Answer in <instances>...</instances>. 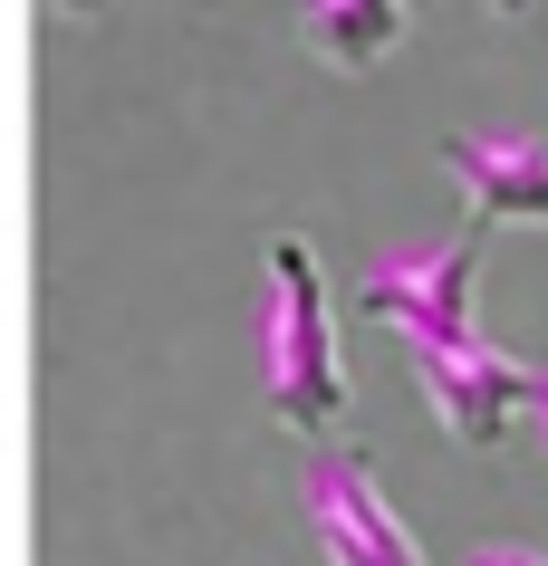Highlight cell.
I'll use <instances>...</instances> for the list:
<instances>
[{
	"label": "cell",
	"instance_id": "3",
	"mask_svg": "<svg viewBox=\"0 0 548 566\" xmlns=\"http://www.w3.org/2000/svg\"><path fill=\"white\" fill-rule=\"evenodd\" d=\"M299 509H308V537H318L328 566H433L424 537L404 528V509L385 500V480L365 471V451H347V442H328L308 461Z\"/></svg>",
	"mask_w": 548,
	"mask_h": 566
},
{
	"label": "cell",
	"instance_id": "5",
	"mask_svg": "<svg viewBox=\"0 0 548 566\" xmlns=\"http://www.w3.org/2000/svg\"><path fill=\"white\" fill-rule=\"evenodd\" d=\"M443 174L472 192V221H548V135H510V125H453L443 135Z\"/></svg>",
	"mask_w": 548,
	"mask_h": 566
},
{
	"label": "cell",
	"instance_id": "1",
	"mask_svg": "<svg viewBox=\"0 0 548 566\" xmlns=\"http://www.w3.org/2000/svg\"><path fill=\"white\" fill-rule=\"evenodd\" d=\"M260 385H270L279 432L328 451L337 422H347V346H337V298L328 269H318V240L279 231L270 240V307H260Z\"/></svg>",
	"mask_w": 548,
	"mask_h": 566
},
{
	"label": "cell",
	"instance_id": "8",
	"mask_svg": "<svg viewBox=\"0 0 548 566\" xmlns=\"http://www.w3.org/2000/svg\"><path fill=\"white\" fill-rule=\"evenodd\" d=\"M529 432H539V451H548V365H539V385H529Z\"/></svg>",
	"mask_w": 548,
	"mask_h": 566
},
{
	"label": "cell",
	"instance_id": "6",
	"mask_svg": "<svg viewBox=\"0 0 548 566\" xmlns=\"http://www.w3.org/2000/svg\"><path fill=\"white\" fill-rule=\"evenodd\" d=\"M404 30H414L404 0H328V10H308V20H299L308 59L328 67V77H375V67L404 49Z\"/></svg>",
	"mask_w": 548,
	"mask_h": 566
},
{
	"label": "cell",
	"instance_id": "2",
	"mask_svg": "<svg viewBox=\"0 0 548 566\" xmlns=\"http://www.w3.org/2000/svg\"><path fill=\"white\" fill-rule=\"evenodd\" d=\"M482 260H490V231H482V221H462V231H453V240H433V250L365 260V269H356V307H365V327L395 336L404 356L482 336V317H472V298H482Z\"/></svg>",
	"mask_w": 548,
	"mask_h": 566
},
{
	"label": "cell",
	"instance_id": "7",
	"mask_svg": "<svg viewBox=\"0 0 548 566\" xmlns=\"http://www.w3.org/2000/svg\"><path fill=\"white\" fill-rule=\"evenodd\" d=\"M462 566H548V547H519V537H482V547H462Z\"/></svg>",
	"mask_w": 548,
	"mask_h": 566
},
{
	"label": "cell",
	"instance_id": "4",
	"mask_svg": "<svg viewBox=\"0 0 548 566\" xmlns=\"http://www.w3.org/2000/svg\"><path fill=\"white\" fill-rule=\"evenodd\" d=\"M404 375L424 385L433 422L472 451H500L529 422V385H539V365L510 356V346H490V336H462V346H424V356H404Z\"/></svg>",
	"mask_w": 548,
	"mask_h": 566
}]
</instances>
